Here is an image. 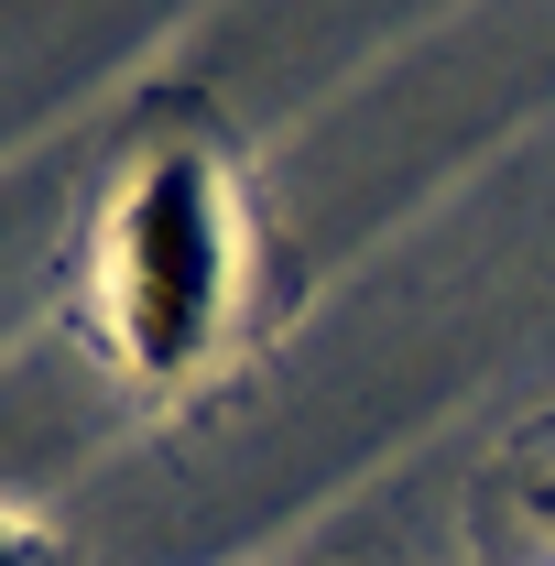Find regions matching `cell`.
<instances>
[{
  "label": "cell",
  "instance_id": "1",
  "mask_svg": "<svg viewBox=\"0 0 555 566\" xmlns=\"http://www.w3.org/2000/svg\"><path fill=\"white\" fill-rule=\"evenodd\" d=\"M229 305V197L208 153H153L121 197V349L186 370Z\"/></svg>",
  "mask_w": 555,
  "mask_h": 566
},
{
  "label": "cell",
  "instance_id": "2",
  "mask_svg": "<svg viewBox=\"0 0 555 566\" xmlns=\"http://www.w3.org/2000/svg\"><path fill=\"white\" fill-rule=\"evenodd\" d=\"M0 566H44V545H33V534H11V523H0Z\"/></svg>",
  "mask_w": 555,
  "mask_h": 566
},
{
  "label": "cell",
  "instance_id": "3",
  "mask_svg": "<svg viewBox=\"0 0 555 566\" xmlns=\"http://www.w3.org/2000/svg\"><path fill=\"white\" fill-rule=\"evenodd\" d=\"M523 512H534V523L555 534V480H534V491H523Z\"/></svg>",
  "mask_w": 555,
  "mask_h": 566
}]
</instances>
